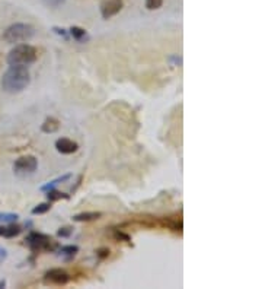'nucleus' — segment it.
<instances>
[{
	"instance_id": "1",
	"label": "nucleus",
	"mask_w": 262,
	"mask_h": 289,
	"mask_svg": "<svg viewBox=\"0 0 262 289\" xmlns=\"http://www.w3.org/2000/svg\"><path fill=\"white\" fill-rule=\"evenodd\" d=\"M31 82V75L28 68L25 66H11L3 78H2V88L8 94H18L22 92Z\"/></svg>"
},
{
	"instance_id": "2",
	"label": "nucleus",
	"mask_w": 262,
	"mask_h": 289,
	"mask_svg": "<svg viewBox=\"0 0 262 289\" xmlns=\"http://www.w3.org/2000/svg\"><path fill=\"white\" fill-rule=\"evenodd\" d=\"M38 59L37 49L30 44H19L15 49H12L8 54V63L11 66H25L35 63Z\"/></svg>"
},
{
	"instance_id": "3",
	"label": "nucleus",
	"mask_w": 262,
	"mask_h": 289,
	"mask_svg": "<svg viewBox=\"0 0 262 289\" xmlns=\"http://www.w3.org/2000/svg\"><path fill=\"white\" fill-rule=\"evenodd\" d=\"M35 34V30L32 25L30 24H14L11 25L5 34H3V38L5 41L8 43H25V41H30Z\"/></svg>"
},
{
	"instance_id": "4",
	"label": "nucleus",
	"mask_w": 262,
	"mask_h": 289,
	"mask_svg": "<svg viewBox=\"0 0 262 289\" xmlns=\"http://www.w3.org/2000/svg\"><path fill=\"white\" fill-rule=\"evenodd\" d=\"M38 168V161L35 156L32 155H25L21 156L19 159H16V162L14 164V171L16 175L25 177V175H31L37 171Z\"/></svg>"
},
{
	"instance_id": "5",
	"label": "nucleus",
	"mask_w": 262,
	"mask_h": 289,
	"mask_svg": "<svg viewBox=\"0 0 262 289\" xmlns=\"http://www.w3.org/2000/svg\"><path fill=\"white\" fill-rule=\"evenodd\" d=\"M27 244L28 247L35 251V253H40V251H47L51 248L53 245V239L51 237L48 235H44V234H40V232H32L27 237Z\"/></svg>"
},
{
	"instance_id": "6",
	"label": "nucleus",
	"mask_w": 262,
	"mask_h": 289,
	"mask_svg": "<svg viewBox=\"0 0 262 289\" xmlns=\"http://www.w3.org/2000/svg\"><path fill=\"white\" fill-rule=\"evenodd\" d=\"M70 280V274L64 269H50L44 274V282L50 285H66Z\"/></svg>"
},
{
	"instance_id": "7",
	"label": "nucleus",
	"mask_w": 262,
	"mask_h": 289,
	"mask_svg": "<svg viewBox=\"0 0 262 289\" xmlns=\"http://www.w3.org/2000/svg\"><path fill=\"white\" fill-rule=\"evenodd\" d=\"M123 5V0H104L101 3V14L105 19H109L121 12Z\"/></svg>"
},
{
	"instance_id": "8",
	"label": "nucleus",
	"mask_w": 262,
	"mask_h": 289,
	"mask_svg": "<svg viewBox=\"0 0 262 289\" xmlns=\"http://www.w3.org/2000/svg\"><path fill=\"white\" fill-rule=\"evenodd\" d=\"M56 148L60 153H64V155H70V153H75L77 151V143L70 140V139H66V137H62L56 142Z\"/></svg>"
},
{
	"instance_id": "9",
	"label": "nucleus",
	"mask_w": 262,
	"mask_h": 289,
	"mask_svg": "<svg viewBox=\"0 0 262 289\" xmlns=\"http://www.w3.org/2000/svg\"><path fill=\"white\" fill-rule=\"evenodd\" d=\"M60 129V121L57 120V119H54V117H48L44 123H43V126H41V130L44 132V133H54V132H57Z\"/></svg>"
},
{
	"instance_id": "10",
	"label": "nucleus",
	"mask_w": 262,
	"mask_h": 289,
	"mask_svg": "<svg viewBox=\"0 0 262 289\" xmlns=\"http://www.w3.org/2000/svg\"><path fill=\"white\" fill-rule=\"evenodd\" d=\"M101 216H102L101 212H83V213L75 215L73 216V221H76V222H89V221L99 219Z\"/></svg>"
},
{
	"instance_id": "11",
	"label": "nucleus",
	"mask_w": 262,
	"mask_h": 289,
	"mask_svg": "<svg viewBox=\"0 0 262 289\" xmlns=\"http://www.w3.org/2000/svg\"><path fill=\"white\" fill-rule=\"evenodd\" d=\"M70 34H72V37L76 40V41H86L88 40V34H86V31L83 30V28H79V27H72L70 28Z\"/></svg>"
},
{
	"instance_id": "12",
	"label": "nucleus",
	"mask_w": 262,
	"mask_h": 289,
	"mask_svg": "<svg viewBox=\"0 0 262 289\" xmlns=\"http://www.w3.org/2000/svg\"><path fill=\"white\" fill-rule=\"evenodd\" d=\"M77 251H79L77 245H66V247H62L60 248V254L62 255H66V260H70Z\"/></svg>"
},
{
	"instance_id": "13",
	"label": "nucleus",
	"mask_w": 262,
	"mask_h": 289,
	"mask_svg": "<svg viewBox=\"0 0 262 289\" xmlns=\"http://www.w3.org/2000/svg\"><path fill=\"white\" fill-rule=\"evenodd\" d=\"M18 215L16 213H3L0 212V223H11V222H16L18 221Z\"/></svg>"
},
{
	"instance_id": "14",
	"label": "nucleus",
	"mask_w": 262,
	"mask_h": 289,
	"mask_svg": "<svg viewBox=\"0 0 262 289\" xmlns=\"http://www.w3.org/2000/svg\"><path fill=\"white\" fill-rule=\"evenodd\" d=\"M163 5V0H146V8L149 11H156L160 9Z\"/></svg>"
},
{
	"instance_id": "15",
	"label": "nucleus",
	"mask_w": 262,
	"mask_h": 289,
	"mask_svg": "<svg viewBox=\"0 0 262 289\" xmlns=\"http://www.w3.org/2000/svg\"><path fill=\"white\" fill-rule=\"evenodd\" d=\"M50 209H51V203H41V204H38L37 207L32 209V213L34 215H41V213L48 212Z\"/></svg>"
},
{
	"instance_id": "16",
	"label": "nucleus",
	"mask_w": 262,
	"mask_h": 289,
	"mask_svg": "<svg viewBox=\"0 0 262 289\" xmlns=\"http://www.w3.org/2000/svg\"><path fill=\"white\" fill-rule=\"evenodd\" d=\"M47 197H48V200H59V199H67L69 196L64 194V193H60V191H56V190L51 188V190L47 193Z\"/></svg>"
},
{
	"instance_id": "17",
	"label": "nucleus",
	"mask_w": 262,
	"mask_h": 289,
	"mask_svg": "<svg viewBox=\"0 0 262 289\" xmlns=\"http://www.w3.org/2000/svg\"><path fill=\"white\" fill-rule=\"evenodd\" d=\"M67 178H70V175L67 174V175H63V177H60V178H57V180H54V181H51L50 184H47V186H44V187H41V190H51V188H54V186H57V184H60L62 181H64V180H67Z\"/></svg>"
},
{
	"instance_id": "18",
	"label": "nucleus",
	"mask_w": 262,
	"mask_h": 289,
	"mask_svg": "<svg viewBox=\"0 0 262 289\" xmlns=\"http://www.w3.org/2000/svg\"><path fill=\"white\" fill-rule=\"evenodd\" d=\"M43 3L48 8H60L66 3V0H43Z\"/></svg>"
},
{
	"instance_id": "19",
	"label": "nucleus",
	"mask_w": 262,
	"mask_h": 289,
	"mask_svg": "<svg viewBox=\"0 0 262 289\" xmlns=\"http://www.w3.org/2000/svg\"><path fill=\"white\" fill-rule=\"evenodd\" d=\"M72 232H73V228H70V226H64V228H60L59 229V237H70L72 235Z\"/></svg>"
},
{
	"instance_id": "20",
	"label": "nucleus",
	"mask_w": 262,
	"mask_h": 289,
	"mask_svg": "<svg viewBox=\"0 0 262 289\" xmlns=\"http://www.w3.org/2000/svg\"><path fill=\"white\" fill-rule=\"evenodd\" d=\"M6 257H8V251H6L5 248L0 247V263L5 261V260H6Z\"/></svg>"
},
{
	"instance_id": "21",
	"label": "nucleus",
	"mask_w": 262,
	"mask_h": 289,
	"mask_svg": "<svg viewBox=\"0 0 262 289\" xmlns=\"http://www.w3.org/2000/svg\"><path fill=\"white\" fill-rule=\"evenodd\" d=\"M99 257H107V255H109V250H107V248H104V250H99V254H98Z\"/></svg>"
}]
</instances>
